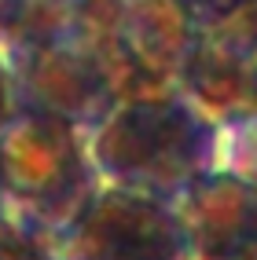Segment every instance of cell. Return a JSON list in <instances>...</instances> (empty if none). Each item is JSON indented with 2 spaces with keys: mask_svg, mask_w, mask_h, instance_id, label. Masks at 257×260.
<instances>
[{
  "mask_svg": "<svg viewBox=\"0 0 257 260\" xmlns=\"http://www.w3.org/2000/svg\"><path fill=\"white\" fill-rule=\"evenodd\" d=\"M107 187L177 205L198 176L220 169V125L180 88L129 99L89 136Z\"/></svg>",
  "mask_w": 257,
  "mask_h": 260,
  "instance_id": "cell-1",
  "label": "cell"
},
{
  "mask_svg": "<svg viewBox=\"0 0 257 260\" xmlns=\"http://www.w3.org/2000/svg\"><path fill=\"white\" fill-rule=\"evenodd\" d=\"M103 180L89 136L59 117L11 114L0 128V198L59 238L84 216Z\"/></svg>",
  "mask_w": 257,
  "mask_h": 260,
  "instance_id": "cell-2",
  "label": "cell"
},
{
  "mask_svg": "<svg viewBox=\"0 0 257 260\" xmlns=\"http://www.w3.org/2000/svg\"><path fill=\"white\" fill-rule=\"evenodd\" d=\"M11 81V110L15 114H41L59 117L77 132L92 136L118 107V84L110 62L103 55L96 26L84 11L77 29L37 48L30 55L4 66Z\"/></svg>",
  "mask_w": 257,
  "mask_h": 260,
  "instance_id": "cell-3",
  "label": "cell"
},
{
  "mask_svg": "<svg viewBox=\"0 0 257 260\" xmlns=\"http://www.w3.org/2000/svg\"><path fill=\"white\" fill-rule=\"evenodd\" d=\"M122 103L180 88L198 26L177 0H89Z\"/></svg>",
  "mask_w": 257,
  "mask_h": 260,
  "instance_id": "cell-4",
  "label": "cell"
},
{
  "mask_svg": "<svg viewBox=\"0 0 257 260\" xmlns=\"http://www.w3.org/2000/svg\"><path fill=\"white\" fill-rule=\"evenodd\" d=\"M63 260H191L177 205L107 187L63 235Z\"/></svg>",
  "mask_w": 257,
  "mask_h": 260,
  "instance_id": "cell-5",
  "label": "cell"
},
{
  "mask_svg": "<svg viewBox=\"0 0 257 260\" xmlns=\"http://www.w3.org/2000/svg\"><path fill=\"white\" fill-rule=\"evenodd\" d=\"M180 92L220 128L257 117V0L195 33Z\"/></svg>",
  "mask_w": 257,
  "mask_h": 260,
  "instance_id": "cell-6",
  "label": "cell"
},
{
  "mask_svg": "<svg viewBox=\"0 0 257 260\" xmlns=\"http://www.w3.org/2000/svg\"><path fill=\"white\" fill-rule=\"evenodd\" d=\"M191 260H257V183L213 169L180 194Z\"/></svg>",
  "mask_w": 257,
  "mask_h": 260,
  "instance_id": "cell-7",
  "label": "cell"
},
{
  "mask_svg": "<svg viewBox=\"0 0 257 260\" xmlns=\"http://www.w3.org/2000/svg\"><path fill=\"white\" fill-rule=\"evenodd\" d=\"M89 0H0V62H15L81 26Z\"/></svg>",
  "mask_w": 257,
  "mask_h": 260,
  "instance_id": "cell-8",
  "label": "cell"
},
{
  "mask_svg": "<svg viewBox=\"0 0 257 260\" xmlns=\"http://www.w3.org/2000/svg\"><path fill=\"white\" fill-rule=\"evenodd\" d=\"M0 260H63V238L0 198Z\"/></svg>",
  "mask_w": 257,
  "mask_h": 260,
  "instance_id": "cell-9",
  "label": "cell"
},
{
  "mask_svg": "<svg viewBox=\"0 0 257 260\" xmlns=\"http://www.w3.org/2000/svg\"><path fill=\"white\" fill-rule=\"evenodd\" d=\"M220 169L257 183V117L220 128Z\"/></svg>",
  "mask_w": 257,
  "mask_h": 260,
  "instance_id": "cell-10",
  "label": "cell"
},
{
  "mask_svg": "<svg viewBox=\"0 0 257 260\" xmlns=\"http://www.w3.org/2000/svg\"><path fill=\"white\" fill-rule=\"evenodd\" d=\"M177 4L187 11V19H191L198 29L210 26V22H220L224 15L239 11L243 4H250V0H177Z\"/></svg>",
  "mask_w": 257,
  "mask_h": 260,
  "instance_id": "cell-11",
  "label": "cell"
},
{
  "mask_svg": "<svg viewBox=\"0 0 257 260\" xmlns=\"http://www.w3.org/2000/svg\"><path fill=\"white\" fill-rule=\"evenodd\" d=\"M11 81H8V70H4V62H0V128L11 121Z\"/></svg>",
  "mask_w": 257,
  "mask_h": 260,
  "instance_id": "cell-12",
  "label": "cell"
}]
</instances>
